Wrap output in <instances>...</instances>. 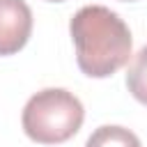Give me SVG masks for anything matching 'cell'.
<instances>
[{"mask_svg": "<svg viewBox=\"0 0 147 147\" xmlns=\"http://www.w3.org/2000/svg\"><path fill=\"white\" fill-rule=\"evenodd\" d=\"M51 2H62V0H51Z\"/></svg>", "mask_w": 147, "mask_h": 147, "instance_id": "6", "label": "cell"}, {"mask_svg": "<svg viewBox=\"0 0 147 147\" xmlns=\"http://www.w3.org/2000/svg\"><path fill=\"white\" fill-rule=\"evenodd\" d=\"M126 87L140 103L147 106V46L133 55L126 71Z\"/></svg>", "mask_w": 147, "mask_h": 147, "instance_id": "5", "label": "cell"}, {"mask_svg": "<svg viewBox=\"0 0 147 147\" xmlns=\"http://www.w3.org/2000/svg\"><path fill=\"white\" fill-rule=\"evenodd\" d=\"M69 32L76 46V62L92 78L113 76L131 57L133 39L129 25L103 5L80 7L69 21Z\"/></svg>", "mask_w": 147, "mask_h": 147, "instance_id": "1", "label": "cell"}, {"mask_svg": "<svg viewBox=\"0 0 147 147\" xmlns=\"http://www.w3.org/2000/svg\"><path fill=\"white\" fill-rule=\"evenodd\" d=\"M85 108L76 94L62 87H46L32 94L23 108V131L41 145H57L78 133Z\"/></svg>", "mask_w": 147, "mask_h": 147, "instance_id": "2", "label": "cell"}, {"mask_svg": "<svg viewBox=\"0 0 147 147\" xmlns=\"http://www.w3.org/2000/svg\"><path fill=\"white\" fill-rule=\"evenodd\" d=\"M85 147H142L140 138L117 124H103L99 129H94V133L87 138Z\"/></svg>", "mask_w": 147, "mask_h": 147, "instance_id": "4", "label": "cell"}, {"mask_svg": "<svg viewBox=\"0 0 147 147\" xmlns=\"http://www.w3.org/2000/svg\"><path fill=\"white\" fill-rule=\"evenodd\" d=\"M32 32V11L25 0H0V55L18 53Z\"/></svg>", "mask_w": 147, "mask_h": 147, "instance_id": "3", "label": "cell"}]
</instances>
